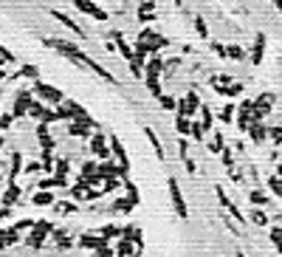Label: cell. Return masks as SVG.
I'll use <instances>...</instances> for the list:
<instances>
[{"label": "cell", "instance_id": "ba28073f", "mask_svg": "<svg viewBox=\"0 0 282 257\" xmlns=\"http://www.w3.org/2000/svg\"><path fill=\"white\" fill-rule=\"evenodd\" d=\"M214 90H217V93H223V96H237V93H243V88H240V85H229V88L214 85Z\"/></svg>", "mask_w": 282, "mask_h": 257}, {"label": "cell", "instance_id": "ac0fdd59", "mask_svg": "<svg viewBox=\"0 0 282 257\" xmlns=\"http://www.w3.org/2000/svg\"><path fill=\"white\" fill-rule=\"evenodd\" d=\"M226 57H234V60H240V57H243V51H240L237 45H231V51H226Z\"/></svg>", "mask_w": 282, "mask_h": 257}, {"label": "cell", "instance_id": "e0dca14e", "mask_svg": "<svg viewBox=\"0 0 282 257\" xmlns=\"http://www.w3.org/2000/svg\"><path fill=\"white\" fill-rule=\"evenodd\" d=\"M220 119H223V122H231V119H234V107H226V110H223V116H220Z\"/></svg>", "mask_w": 282, "mask_h": 257}, {"label": "cell", "instance_id": "7402d4cb", "mask_svg": "<svg viewBox=\"0 0 282 257\" xmlns=\"http://www.w3.org/2000/svg\"><path fill=\"white\" fill-rule=\"evenodd\" d=\"M274 136H277V142L282 144V130H274Z\"/></svg>", "mask_w": 282, "mask_h": 257}, {"label": "cell", "instance_id": "3957f363", "mask_svg": "<svg viewBox=\"0 0 282 257\" xmlns=\"http://www.w3.org/2000/svg\"><path fill=\"white\" fill-rule=\"evenodd\" d=\"M76 9H82L85 14H90V17L102 20V23L107 20V11L102 9V6H93V0H76Z\"/></svg>", "mask_w": 282, "mask_h": 257}, {"label": "cell", "instance_id": "30bf717a", "mask_svg": "<svg viewBox=\"0 0 282 257\" xmlns=\"http://www.w3.org/2000/svg\"><path fill=\"white\" fill-rule=\"evenodd\" d=\"M144 133H147V139H150V144H152V147H155V153H158V159H164V150H161V142H158V139H155V130H152V127H147Z\"/></svg>", "mask_w": 282, "mask_h": 257}, {"label": "cell", "instance_id": "2e32d148", "mask_svg": "<svg viewBox=\"0 0 282 257\" xmlns=\"http://www.w3.org/2000/svg\"><path fill=\"white\" fill-rule=\"evenodd\" d=\"M195 28H198V34H201V37H209V31H206V23H203V17H195Z\"/></svg>", "mask_w": 282, "mask_h": 257}, {"label": "cell", "instance_id": "9c48e42d", "mask_svg": "<svg viewBox=\"0 0 282 257\" xmlns=\"http://www.w3.org/2000/svg\"><path fill=\"white\" fill-rule=\"evenodd\" d=\"M93 153L102 156V159H107V147H105V139H102V136H93Z\"/></svg>", "mask_w": 282, "mask_h": 257}, {"label": "cell", "instance_id": "52a82bcc", "mask_svg": "<svg viewBox=\"0 0 282 257\" xmlns=\"http://www.w3.org/2000/svg\"><path fill=\"white\" fill-rule=\"evenodd\" d=\"M263 45H265V34L260 31V34H257V40H254V54H251V60H254V62L263 60Z\"/></svg>", "mask_w": 282, "mask_h": 257}, {"label": "cell", "instance_id": "cb8c5ba5", "mask_svg": "<svg viewBox=\"0 0 282 257\" xmlns=\"http://www.w3.org/2000/svg\"><path fill=\"white\" fill-rule=\"evenodd\" d=\"M237 3H240V0H237Z\"/></svg>", "mask_w": 282, "mask_h": 257}, {"label": "cell", "instance_id": "4fadbf2b", "mask_svg": "<svg viewBox=\"0 0 282 257\" xmlns=\"http://www.w3.org/2000/svg\"><path fill=\"white\" fill-rule=\"evenodd\" d=\"M209 147H212V153H220V150H223V136L214 133V139L209 142Z\"/></svg>", "mask_w": 282, "mask_h": 257}, {"label": "cell", "instance_id": "ffe728a7", "mask_svg": "<svg viewBox=\"0 0 282 257\" xmlns=\"http://www.w3.org/2000/svg\"><path fill=\"white\" fill-rule=\"evenodd\" d=\"M271 186H274V189H277V192H280V195H282V184H280V181H277V178H271Z\"/></svg>", "mask_w": 282, "mask_h": 257}, {"label": "cell", "instance_id": "9a60e30c", "mask_svg": "<svg viewBox=\"0 0 282 257\" xmlns=\"http://www.w3.org/2000/svg\"><path fill=\"white\" fill-rule=\"evenodd\" d=\"M251 136H254V142H265V127L254 124V127H251Z\"/></svg>", "mask_w": 282, "mask_h": 257}, {"label": "cell", "instance_id": "44dd1931", "mask_svg": "<svg viewBox=\"0 0 282 257\" xmlns=\"http://www.w3.org/2000/svg\"><path fill=\"white\" fill-rule=\"evenodd\" d=\"M274 6H277V9H280V14H282V0H271Z\"/></svg>", "mask_w": 282, "mask_h": 257}, {"label": "cell", "instance_id": "603a6c76", "mask_svg": "<svg viewBox=\"0 0 282 257\" xmlns=\"http://www.w3.org/2000/svg\"><path fill=\"white\" fill-rule=\"evenodd\" d=\"M102 3H105V0H102Z\"/></svg>", "mask_w": 282, "mask_h": 257}, {"label": "cell", "instance_id": "7c38bea8", "mask_svg": "<svg viewBox=\"0 0 282 257\" xmlns=\"http://www.w3.org/2000/svg\"><path fill=\"white\" fill-rule=\"evenodd\" d=\"M175 127H178V133H189V127H192V122H189V116H181V113H178V119H175Z\"/></svg>", "mask_w": 282, "mask_h": 257}, {"label": "cell", "instance_id": "d6986e66", "mask_svg": "<svg viewBox=\"0 0 282 257\" xmlns=\"http://www.w3.org/2000/svg\"><path fill=\"white\" fill-rule=\"evenodd\" d=\"M158 102H161L164 107H175V99H172V96H161Z\"/></svg>", "mask_w": 282, "mask_h": 257}, {"label": "cell", "instance_id": "8992f818", "mask_svg": "<svg viewBox=\"0 0 282 257\" xmlns=\"http://www.w3.org/2000/svg\"><path fill=\"white\" fill-rule=\"evenodd\" d=\"M54 17L60 20L62 26H68L70 31H73V34H79V40H85V31H82V28L76 26V23H73V20H70V17H65V14H62V11H54Z\"/></svg>", "mask_w": 282, "mask_h": 257}, {"label": "cell", "instance_id": "6da1fadb", "mask_svg": "<svg viewBox=\"0 0 282 257\" xmlns=\"http://www.w3.org/2000/svg\"><path fill=\"white\" fill-rule=\"evenodd\" d=\"M45 45H51V48H57V51L62 54V57H68L70 62H76V65H82V68H90L93 74H99L102 80H107L110 85H116V77L110 71H105L99 62H93L90 57H85L82 51H76V45H70V43H65V40H45Z\"/></svg>", "mask_w": 282, "mask_h": 257}, {"label": "cell", "instance_id": "5bb4252c", "mask_svg": "<svg viewBox=\"0 0 282 257\" xmlns=\"http://www.w3.org/2000/svg\"><path fill=\"white\" fill-rule=\"evenodd\" d=\"M201 116H203L201 127H203V130H209V127H212V113H209V107H201Z\"/></svg>", "mask_w": 282, "mask_h": 257}, {"label": "cell", "instance_id": "7a4b0ae2", "mask_svg": "<svg viewBox=\"0 0 282 257\" xmlns=\"http://www.w3.org/2000/svg\"><path fill=\"white\" fill-rule=\"evenodd\" d=\"M158 68H161L158 60H152L150 65H147V85H150V90H152V96L155 99L164 96V93H161V85H158Z\"/></svg>", "mask_w": 282, "mask_h": 257}, {"label": "cell", "instance_id": "5b68a950", "mask_svg": "<svg viewBox=\"0 0 282 257\" xmlns=\"http://www.w3.org/2000/svg\"><path fill=\"white\" fill-rule=\"evenodd\" d=\"M169 195H172V204H175L178 215H186V206H184V198H181V189H178V181L169 178Z\"/></svg>", "mask_w": 282, "mask_h": 257}, {"label": "cell", "instance_id": "8fae6325", "mask_svg": "<svg viewBox=\"0 0 282 257\" xmlns=\"http://www.w3.org/2000/svg\"><path fill=\"white\" fill-rule=\"evenodd\" d=\"M110 147H113V153L122 159V164H127V150L122 147V142H119V139H110Z\"/></svg>", "mask_w": 282, "mask_h": 257}, {"label": "cell", "instance_id": "277c9868", "mask_svg": "<svg viewBox=\"0 0 282 257\" xmlns=\"http://www.w3.org/2000/svg\"><path fill=\"white\" fill-rule=\"evenodd\" d=\"M271 105H274V96H271V93H265V96H263V102L257 99V105H251V107H254V119H257V122H260L263 116H268Z\"/></svg>", "mask_w": 282, "mask_h": 257}]
</instances>
